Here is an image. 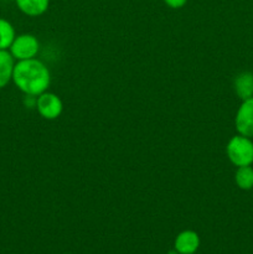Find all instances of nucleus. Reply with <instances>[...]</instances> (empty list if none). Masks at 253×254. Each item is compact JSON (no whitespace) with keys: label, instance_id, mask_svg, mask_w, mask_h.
Masks as SVG:
<instances>
[{"label":"nucleus","instance_id":"obj_1","mask_svg":"<svg viewBox=\"0 0 253 254\" xmlns=\"http://www.w3.org/2000/svg\"><path fill=\"white\" fill-rule=\"evenodd\" d=\"M15 86L29 97H37L47 91L51 74L44 62L36 59L17 61L12 72Z\"/></svg>","mask_w":253,"mask_h":254},{"label":"nucleus","instance_id":"obj_2","mask_svg":"<svg viewBox=\"0 0 253 254\" xmlns=\"http://www.w3.org/2000/svg\"><path fill=\"white\" fill-rule=\"evenodd\" d=\"M226 153L231 163L236 166H250L253 163V143L250 138L235 135L226 146Z\"/></svg>","mask_w":253,"mask_h":254},{"label":"nucleus","instance_id":"obj_3","mask_svg":"<svg viewBox=\"0 0 253 254\" xmlns=\"http://www.w3.org/2000/svg\"><path fill=\"white\" fill-rule=\"evenodd\" d=\"M40 50L39 40L31 34L17 35L9 47V52L16 61L35 59Z\"/></svg>","mask_w":253,"mask_h":254},{"label":"nucleus","instance_id":"obj_4","mask_svg":"<svg viewBox=\"0 0 253 254\" xmlns=\"http://www.w3.org/2000/svg\"><path fill=\"white\" fill-rule=\"evenodd\" d=\"M36 109L40 116L47 121H54L61 116L63 111V103L57 94L51 92H44L36 99Z\"/></svg>","mask_w":253,"mask_h":254},{"label":"nucleus","instance_id":"obj_5","mask_svg":"<svg viewBox=\"0 0 253 254\" xmlns=\"http://www.w3.org/2000/svg\"><path fill=\"white\" fill-rule=\"evenodd\" d=\"M236 129L243 136H253V97L243 101L236 114Z\"/></svg>","mask_w":253,"mask_h":254},{"label":"nucleus","instance_id":"obj_6","mask_svg":"<svg viewBox=\"0 0 253 254\" xmlns=\"http://www.w3.org/2000/svg\"><path fill=\"white\" fill-rule=\"evenodd\" d=\"M174 247L179 254H193L200 247V237L195 231H183L176 236Z\"/></svg>","mask_w":253,"mask_h":254},{"label":"nucleus","instance_id":"obj_7","mask_svg":"<svg viewBox=\"0 0 253 254\" xmlns=\"http://www.w3.org/2000/svg\"><path fill=\"white\" fill-rule=\"evenodd\" d=\"M15 59L9 50H0V89L6 87L12 81Z\"/></svg>","mask_w":253,"mask_h":254},{"label":"nucleus","instance_id":"obj_8","mask_svg":"<svg viewBox=\"0 0 253 254\" xmlns=\"http://www.w3.org/2000/svg\"><path fill=\"white\" fill-rule=\"evenodd\" d=\"M16 6L27 16H40L49 9L50 0H15Z\"/></svg>","mask_w":253,"mask_h":254},{"label":"nucleus","instance_id":"obj_9","mask_svg":"<svg viewBox=\"0 0 253 254\" xmlns=\"http://www.w3.org/2000/svg\"><path fill=\"white\" fill-rule=\"evenodd\" d=\"M236 94L242 101L253 97V74L251 72H242L235 79Z\"/></svg>","mask_w":253,"mask_h":254},{"label":"nucleus","instance_id":"obj_10","mask_svg":"<svg viewBox=\"0 0 253 254\" xmlns=\"http://www.w3.org/2000/svg\"><path fill=\"white\" fill-rule=\"evenodd\" d=\"M15 37L16 34L11 22L0 17V50H9Z\"/></svg>","mask_w":253,"mask_h":254},{"label":"nucleus","instance_id":"obj_11","mask_svg":"<svg viewBox=\"0 0 253 254\" xmlns=\"http://www.w3.org/2000/svg\"><path fill=\"white\" fill-rule=\"evenodd\" d=\"M236 184L242 190H251L253 188V169L250 166H240L235 175Z\"/></svg>","mask_w":253,"mask_h":254},{"label":"nucleus","instance_id":"obj_12","mask_svg":"<svg viewBox=\"0 0 253 254\" xmlns=\"http://www.w3.org/2000/svg\"><path fill=\"white\" fill-rule=\"evenodd\" d=\"M164 2L171 9H180L188 2V0H164Z\"/></svg>","mask_w":253,"mask_h":254}]
</instances>
